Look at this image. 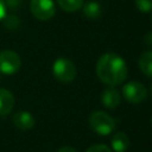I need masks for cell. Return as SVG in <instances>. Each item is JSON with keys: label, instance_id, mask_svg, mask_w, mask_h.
Segmentation results:
<instances>
[{"label": "cell", "instance_id": "16", "mask_svg": "<svg viewBox=\"0 0 152 152\" xmlns=\"http://www.w3.org/2000/svg\"><path fill=\"white\" fill-rule=\"evenodd\" d=\"M86 152H112V150L103 144H96L90 146Z\"/></svg>", "mask_w": 152, "mask_h": 152}, {"label": "cell", "instance_id": "11", "mask_svg": "<svg viewBox=\"0 0 152 152\" xmlns=\"http://www.w3.org/2000/svg\"><path fill=\"white\" fill-rule=\"evenodd\" d=\"M139 69L147 77H152V51L144 52L139 58Z\"/></svg>", "mask_w": 152, "mask_h": 152}, {"label": "cell", "instance_id": "1", "mask_svg": "<svg viewBox=\"0 0 152 152\" xmlns=\"http://www.w3.org/2000/svg\"><path fill=\"white\" fill-rule=\"evenodd\" d=\"M96 75L102 83L109 87L120 86L127 77L126 62L118 53H104L96 63Z\"/></svg>", "mask_w": 152, "mask_h": 152}, {"label": "cell", "instance_id": "4", "mask_svg": "<svg viewBox=\"0 0 152 152\" xmlns=\"http://www.w3.org/2000/svg\"><path fill=\"white\" fill-rule=\"evenodd\" d=\"M122 95L127 102L137 104L142 102L146 99L147 90L142 83L137 81H131L122 87Z\"/></svg>", "mask_w": 152, "mask_h": 152}, {"label": "cell", "instance_id": "22", "mask_svg": "<svg viewBox=\"0 0 152 152\" xmlns=\"http://www.w3.org/2000/svg\"><path fill=\"white\" fill-rule=\"evenodd\" d=\"M151 125H152V118H151Z\"/></svg>", "mask_w": 152, "mask_h": 152}, {"label": "cell", "instance_id": "15", "mask_svg": "<svg viewBox=\"0 0 152 152\" xmlns=\"http://www.w3.org/2000/svg\"><path fill=\"white\" fill-rule=\"evenodd\" d=\"M135 4L140 12L148 13L152 11V0H135Z\"/></svg>", "mask_w": 152, "mask_h": 152}, {"label": "cell", "instance_id": "12", "mask_svg": "<svg viewBox=\"0 0 152 152\" xmlns=\"http://www.w3.org/2000/svg\"><path fill=\"white\" fill-rule=\"evenodd\" d=\"M82 7H83V14L88 19H97L102 13L101 5L97 1H88L87 4L82 5Z\"/></svg>", "mask_w": 152, "mask_h": 152}, {"label": "cell", "instance_id": "21", "mask_svg": "<svg viewBox=\"0 0 152 152\" xmlns=\"http://www.w3.org/2000/svg\"><path fill=\"white\" fill-rule=\"evenodd\" d=\"M151 95H152V84H151Z\"/></svg>", "mask_w": 152, "mask_h": 152}, {"label": "cell", "instance_id": "13", "mask_svg": "<svg viewBox=\"0 0 152 152\" xmlns=\"http://www.w3.org/2000/svg\"><path fill=\"white\" fill-rule=\"evenodd\" d=\"M84 0H57L59 7L65 12H75L80 10Z\"/></svg>", "mask_w": 152, "mask_h": 152}, {"label": "cell", "instance_id": "17", "mask_svg": "<svg viewBox=\"0 0 152 152\" xmlns=\"http://www.w3.org/2000/svg\"><path fill=\"white\" fill-rule=\"evenodd\" d=\"M5 4H6V7H10L12 10L14 8H18L21 4V0H4Z\"/></svg>", "mask_w": 152, "mask_h": 152}, {"label": "cell", "instance_id": "18", "mask_svg": "<svg viewBox=\"0 0 152 152\" xmlns=\"http://www.w3.org/2000/svg\"><path fill=\"white\" fill-rule=\"evenodd\" d=\"M142 40H144V43H145L147 46H152V31L147 32V33L144 36Z\"/></svg>", "mask_w": 152, "mask_h": 152}, {"label": "cell", "instance_id": "6", "mask_svg": "<svg viewBox=\"0 0 152 152\" xmlns=\"http://www.w3.org/2000/svg\"><path fill=\"white\" fill-rule=\"evenodd\" d=\"M30 10L34 18L39 20H49L56 13L55 2L52 0H31Z\"/></svg>", "mask_w": 152, "mask_h": 152}, {"label": "cell", "instance_id": "3", "mask_svg": "<svg viewBox=\"0 0 152 152\" xmlns=\"http://www.w3.org/2000/svg\"><path fill=\"white\" fill-rule=\"evenodd\" d=\"M52 74L57 81L62 83H70L75 80L77 70L72 61L62 57L55 61L52 65Z\"/></svg>", "mask_w": 152, "mask_h": 152}, {"label": "cell", "instance_id": "5", "mask_svg": "<svg viewBox=\"0 0 152 152\" xmlns=\"http://www.w3.org/2000/svg\"><path fill=\"white\" fill-rule=\"evenodd\" d=\"M21 66L20 57L12 50L0 51V72L5 75L15 74Z\"/></svg>", "mask_w": 152, "mask_h": 152}, {"label": "cell", "instance_id": "2", "mask_svg": "<svg viewBox=\"0 0 152 152\" xmlns=\"http://www.w3.org/2000/svg\"><path fill=\"white\" fill-rule=\"evenodd\" d=\"M90 128L99 135H108L115 128V120L103 110H96L89 116Z\"/></svg>", "mask_w": 152, "mask_h": 152}, {"label": "cell", "instance_id": "20", "mask_svg": "<svg viewBox=\"0 0 152 152\" xmlns=\"http://www.w3.org/2000/svg\"><path fill=\"white\" fill-rule=\"evenodd\" d=\"M57 152H77L74 147H71V146H63V147H61Z\"/></svg>", "mask_w": 152, "mask_h": 152}, {"label": "cell", "instance_id": "19", "mask_svg": "<svg viewBox=\"0 0 152 152\" xmlns=\"http://www.w3.org/2000/svg\"><path fill=\"white\" fill-rule=\"evenodd\" d=\"M6 10H7V7H6L5 1H4V0H0V20H2V19L5 18V15H6Z\"/></svg>", "mask_w": 152, "mask_h": 152}, {"label": "cell", "instance_id": "10", "mask_svg": "<svg viewBox=\"0 0 152 152\" xmlns=\"http://www.w3.org/2000/svg\"><path fill=\"white\" fill-rule=\"evenodd\" d=\"M112 148L115 152H126L128 146H129V139L124 132H118L113 135L110 140Z\"/></svg>", "mask_w": 152, "mask_h": 152}, {"label": "cell", "instance_id": "8", "mask_svg": "<svg viewBox=\"0 0 152 152\" xmlns=\"http://www.w3.org/2000/svg\"><path fill=\"white\" fill-rule=\"evenodd\" d=\"M13 124L20 131H28L34 126V118L28 112L19 110L13 116Z\"/></svg>", "mask_w": 152, "mask_h": 152}, {"label": "cell", "instance_id": "9", "mask_svg": "<svg viewBox=\"0 0 152 152\" xmlns=\"http://www.w3.org/2000/svg\"><path fill=\"white\" fill-rule=\"evenodd\" d=\"M14 96L7 89L0 88V115H8L14 107Z\"/></svg>", "mask_w": 152, "mask_h": 152}, {"label": "cell", "instance_id": "14", "mask_svg": "<svg viewBox=\"0 0 152 152\" xmlns=\"http://www.w3.org/2000/svg\"><path fill=\"white\" fill-rule=\"evenodd\" d=\"M2 20H4V26L8 30H15L20 25V19L15 14L5 15V18Z\"/></svg>", "mask_w": 152, "mask_h": 152}, {"label": "cell", "instance_id": "7", "mask_svg": "<svg viewBox=\"0 0 152 152\" xmlns=\"http://www.w3.org/2000/svg\"><path fill=\"white\" fill-rule=\"evenodd\" d=\"M102 104L108 109H115L121 102V95L115 87H108L101 95Z\"/></svg>", "mask_w": 152, "mask_h": 152}]
</instances>
